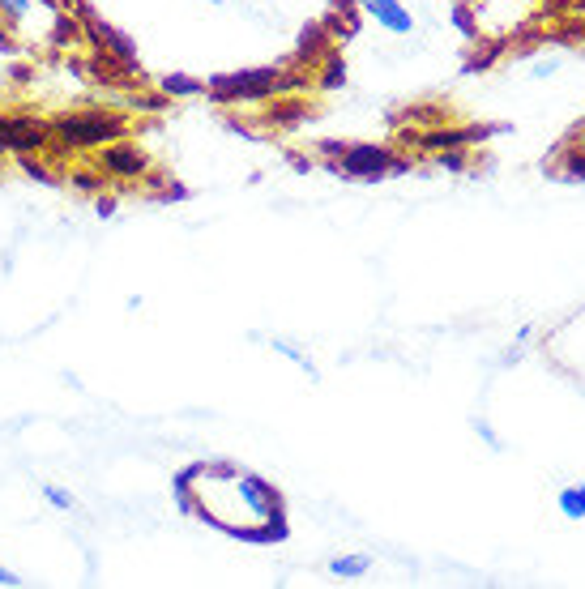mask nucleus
<instances>
[{"instance_id": "nucleus-1", "label": "nucleus", "mask_w": 585, "mask_h": 589, "mask_svg": "<svg viewBox=\"0 0 585 589\" xmlns=\"http://www.w3.org/2000/svg\"><path fill=\"white\" fill-rule=\"evenodd\" d=\"M304 82H308L304 73H287L282 65H257V69L214 73L205 82V99L218 107H244V103H265V99H278V94H291Z\"/></svg>"}, {"instance_id": "nucleus-15", "label": "nucleus", "mask_w": 585, "mask_h": 589, "mask_svg": "<svg viewBox=\"0 0 585 589\" xmlns=\"http://www.w3.org/2000/svg\"><path fill=\"white\" fill-rule=\"evenodd\" d=\"M453 26L462 30L466 39H479V18H474V9L466 5V0H453Z\"/></svg>"}, {"instance_id": "nucleus-28", "label": "nucleus", "mask_w": 585, "mask_h": 589, "mask_svg": "<svg viewBox=\"0 0 585 589\" xmlns=\"http://www.w3.org/2000/svg\"><path fill=\"white\" fill-rule=\"evenodd\" d=\"M210 5H227V0H210Z\"/></svg>"}, {"instance_id": "nucleus-19", "label": "nucleus", "mask_w": 585, "mask_h": 589, "mask_svg": "<svg viewBox=\"0 0 585 589\" xmlns=\"http://www.w3.org/2000/svg\"><path fill=\"white\" fill-rule=\"evenodd\" d=\"M0 13H5V22H9V26H18V22H26L30 0H0Z\"/></svg>"}, {"instance_id": "nucleus-6", "label": "nucleus", "mask_w": 585, "mask_h": 589, "mask_svg": "<svg viewBox=\"0 0 585 589\" xmlns=\"http://www.w3.org/2000/svg\"><path fill=\"white\" fill-rule=\"evenodd\" d=\"M86 39L99 47V56H107V60H120L129 73H141V65H137V43L124 35V30H116V26H107L103 18H90L86 13Z\"/></svg>"}, {"instance_id": "nucleus-4", "label": "nucleus", "mask_w": 585, "mask_h": 589, "mask_svg": "<svg viewBox=\"0 0 585 589\" xmlns=\"http://www.w3.org/2000/svg\"><path fill=\"white\" fill-rule=\"evenodd\" d=\"M52 146V124L39 116H0V154H43Z\"/></svg>"}, {"instance_id": "nucleus-24", "label": "nucleus", "mask_w": 585, "mask_h": 589, "mask_svg": "<svg viewBox=\"0 0 585 589\" xmlns=\"http://www.w3.org/2000/svg\"><path fill=\"white\" fill-rule=\"evenodd\" d=\"M94 214H99V218H112V214H116V197H94Z\"/></svg>"}, {"instance_id": "nucleus-20", "label": "nucleus", "mask_w": 585, "mask_h": 589, "mask_svg": "<svg viewBox=\"0 0 585 589\" xmlns=\"http://www.w3.org/2000/svg\"><path fill=\"white\" fill-rule=\"evenodd\" d=\"M560 180H585V154H581V150L564 154V171H560Z\"/></svg>"}, {"instance_id": "nucleus-27", "label": "nucleus", "mask_w": 585, "mask_h": 589, "mask_svg": "<svg viewBox=\"0 0 585 589\" xmlns=\"http://www.w3.org/2000/svg\"><path fill=\"white\" fill-rule=\"evenodd\" d=\"M0 585H22V577H18V572H9L5 564H0Z\"/></svg>"}, {"instance_id": "nucleus-8", "label": "nucleus", "mask_w": 585, "mask_h": 589, "mask_svg": "<svg viewBox=\"0 0 585 589\" xmlns=\"http://www.w3.org/2000/svg\"><path fill=\"white\" fill-rule=\"evenodd\" d=\"M500 129H492V124H470V129H436V133H423L419 137V146L423 150H466L474 146V141H483V137H492Z\"/></svg>"}, {"instance_id": "nucleus-25", "label": "nucleus", "mask_w": 585, "mask_h": 589, "mask_svg": "<svg viewBox=\"0 0 585 589\" xmlns=\"http://www.w3.org/2000/svg\"><path fill=\"white\" fill-rule=\"evenodd\" d=\"M73 184L86 188V193H99V188H103V180H94V175H73Z\"/></svg>"}, {"instance_id": "nucleus-11", "label": "nucleus", "mask_w": 585, "mask_h": 589, "mask_svg": "<svg viewBox=\"0 0 585 589\" xmlns=\"http://www.w3.org/2000/svg\"><path fill=\"white\" fill-rule=\"evenodd\" d=\"M158 90H163L167 99H197V94H205V82L193 73H163L158 77Z\"/></svg>"}, {"instance_id": "nucleus-5", "label": "nucleus", "mask_w": 585, "mask_h": 589, "mask_svg": "<svg viewBox=\"0 0 585 589\" xmlns=\"http://www.w3.org/2000/svg\"><path fill=\"white\" fill-rule=\"evenodd\" d=\"M99 171L107 175V180H146L150 175V154L137 146V141L120 137L112 141V146H99Z\"/></svg>"}, {"instance_id": "nucleus-12", "label": "nucleus", "mask_w": 585, "mask_h": 589, "mask_svg": "<svg viewBox=\"0 0 585 589\" xmlns=\"http://www.w3.org/2000/svg\"><path fill=\"white\" fill-rule=\"evenodd\" d=\"M265 124H270V129H291V124H299V120H308V111H304V103H274L270 111H265L261 116Z\"/></svg>"}, {"instance_id": "nucleus-22", "label": "nucleus", "mask_w": 585, "mask_h": 589, "mask_svg": "<svg viewBox=\"0 0 585 589\" xmlns=\"http://www.w3.org/2000/svg\"><path fill=\"white\" fill-rule=\"evenodd\" d=\"M171 99H167V94L163 90H158V94H141V99H133V107H141V111H163Z\"/></svg>"}, {"instance_id": "nucleus-18", "label": "nucleus", "mask_w": 585, "mask_h": 589, "mask_svg": "<svg viewBox=\"0 0 585 589\" xmlns=\"http://www.w3.org/2000/svg\"><path fill=\"white\" fill-rule=\"evenodd\" d=\"M77 35H82V26H77L73 18H65V13H56V30H52V43H73Z\"/></svg>"}, {"instance_id": "nucleus-21", "label": "nucleus", "mask_w": 585, "mask_h": 589, "mask_svg": "<svg viewBox=\"0 0 585 589\" xmlns=\"http://www.w3.org/2000/svg\"><path fill=\"white\" fill-rule=\"evenodd\" d=\"M43 496H47V504H52V508H60V513H69V508L77 504L65 487H43Z\"/></svg>"}, {"instance_id": "nucleus-9", "label": "nucleus", "mask_w": 585, "mask_h": 589, "mask_svg": "<svg viewBox=\"0 0 585 589\" xmlns=\"http://www.w3.org/2000/svg\"><path fill=\"white\" fill-rule=\"evenodd\" d=\"M329 47H334V39H329L325 22H308L304 30H299V43H295V65H316Z\"/></svg>"}, {"instance_id": "nucleus-16", "label": "nucleus", "mask_w": 585, "mask_h": 589, "mask_svg": "<svg viewBox=\"0 0 585 589\" xmlns=\"http://www.w3.org/2000/svg\"><path fill=\"white\" fill-rule=\"evenodd\" d=\"M432 163H436L440 171H466V167H470V150H436Z\"/></svg>"}, {"instance_id": "nucleus-3", "label": "nucleus", "mask_w": 585, "mask_h": 589, "mask_svg": "<svg viewBox=\"0 0 585 589\" xmlns=\"http://www.w3.org/2000/svg\"><path fill=\"white\" fill-rule=\"evenodd\" d=\"M410 158L393 154L389 146H376V141H346V150L338 154V171L346 180H359V184H381L393 180V175H410Z\"/></svg>"}, {"instance_id": "nucleus-7", "label": "nucleus", "mask_w": 585, "mask_h": 589, "mask_svg": "<svg viewBox=\"0 0 585 589\" xmlns=\"http://www.w3.org/2000/svg\"><path fill=\"white\" fill-rule=\"evenodd\" d=\"M363 18H372L381 30H389V35H410L415 30V18H410V9L402 5V0H355Z\"/></svg>"}, {"instance_id": "nucleus-2", "label": "nucleus", "mask_w": 585, "mask_h": 589, "mask_svg": "<svg viewBox=\"0 0 585 589\" xmlns=\"http://www.w3.org/2000/svg\"><path fill=\"white\" fill-rule=\"evenodd\" d=\"M52 141L60 154L69 150H99L112 146V141L129 137V116L120 111H103V107H86V111H65V116H52Z\"/></svg>"}, {"instance_id": "nucleus-26", "label": "nucleus", "mask_w": 585, "mask_h": 589, "mask_svg": "<svg viewBox=\"0 0 585 589\" xmlns=\"http://www.w3.org/2000/svg\"><path fill=\"white\" fill-rule=\"evenodd\" d=\"M9 77H13V82H35V69H26V65H13V69H9Z\"/></svg>"}, {"instance_id": "nucleus-17", "label": "nucleus", "mask_w": 585, "mask_h": 589, "mask_svg": "<svg viewBox=\"0 0 585 589\" xmlns=\"http://www.w3.org/2000/svg\"><path fill=\"white\" fill-rule=\"evenodd\" d=\"M18 167L30 175V180H39V184H47V188H56V175L39 163V154H35V158H30V154H18Z\"/></svg>"}, {"instance_id": "nucleus-14", "label": "nucleus", "mask_w": 585, "mask_h": 589, "mask_svg": "<svg viewBox=\"0 0 585 589\" xmlns=\"http://www.w3.org/2000/svg\"><path fill=\"white\" fill-rule=\"evenodd\" d=\"M560 513H564L568 521H585V483L560 491Z\"/></svg>"}, {"instance_id": "nucleus-23", "label": "nucleus", "mask_w": 585, "mask_h": 589, "mask_svg": "<svg viewBox=\"0 0 585 589\" xmlns=\"http://www.w3.org/2000/svg\"><path fill=\"white\" fill-rule=\"evenodd\" d=\"M556 69H560V60H539V65H534L530 73H534V82H543V77H551Z\"/></svg>"}, {"instance_id": "nucleus-13", "label": "nucleus", "mask_w": 585, "mask_h": 589, "mask_svg": "<svg viewBox=\"0 0 585 589\" xmlns=\"http://www.w3.org/2000/svg\"><path fill=\"white\" fill-rule=\"evenodd\" d=\"M372 568V555H338V560H329V572L342 581H355V577H368Z\"/></svg>"}, {"instance_id": "nucleus-10", "label": "nucleus", "mask_w": 585, "mask_h": 589, "mask_svg": "<svg viewBox=\"0 0 585 589\" xmlns=\"http://www.w3.org/2000/svg\"><path fill=\"white\" fill-rule=\"evenodd\" d=\"M316 65H321V69H316L312 82L321 86V90H342V86H346V60H342L338 47H329V52L316 60Z\"/></svg>"}]
</instances>
